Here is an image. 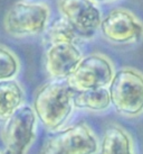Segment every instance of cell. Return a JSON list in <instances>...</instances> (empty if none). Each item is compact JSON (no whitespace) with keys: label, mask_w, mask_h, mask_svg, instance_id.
I'll use <instances>...</instances> for the list:
<instances>
[{"label":"cell","mask_w":143,"mask_h":154,"mask_svg":"<svg viewBox=\"0 0 143 154\" xmlns=\"http://www.w3.org/2000/svg\"><path fill=\"white\" fill-rule=\"evenodd\" d=\"M48 38L51 44H76L80 39H84V37L71 23L62 17L55 20L48 28Z\"/></svg>","instance_id":"obj_13"},{"label":"cell","mask_w":143,"mask_h":154,"mask_svg":"<svg viewBox=\"0 0 143 154\" xmlns=\"http://www.w3.org/2000/svg\"><path fill=\"white\" fill-rule=\"evenodd\" d=\"M100 142L85 123L67 126L55 132L42 145L40 154H97Z\"/></svg>","instance_id":"obj_4"},{"label":"cell","mask_w":143,"mask_h":154,"mask_svg":"<svg viewBox=\"0 0 143 154\" xmlns=\"http://www.w3.org/2000/svg\"><path fill=\"white\" fill-rule=\"evenodd\" d=\"M94 4H105V2H109V1H113V0H91Z\"/></svg>","instance_id":"obj_15"},{"label":"cell","mask_w":143,"mask_h":154,"mask_svg":"<svg viewBox=\"0 0 143 154\" xmlns=\"http://www.w3.org/2000/svg\"><path fill=\"white\" fill-rule=\"evenodd\" d=\"M115 71L112 62L102 54H89L83 57L78 66L66 81L75 91L107 88Z\"/></svg>","instance_id":"obj_6"},{"label":"cell","mask_w":143,"mask_h":154,"mask_svg":"<svg viewBox=\"0 0 143 154\" xmlns=\"http://www.w3.org/2000/svg\"><path fill=\"white\" fill-rule=\"evenodd\" d=\"M83 60L80 48L75 44H51L45 55L48 74L55 80H67Z\"/></svg>","instance_id":"obj_9"},{"label":"cell","mask_w":143,"mask_h":154,"mask_svg":"<svg viewBox=\"0 0 143 154\" xmlns=\"http://www.w3.org/2000/svg\"><path fill=\"white\" fill-rule=\"evenodd\" d=\"M25 92L16 80L0 82V122L9 119L24 106Z\"/></svg>","instance_id":"obj_11"},{"label":"cell","mask_w":143,"mask_h":154,"mask_svg":"<svg viewBox=\"0 0 143 154\" xmlns=\"http://www.w3.org/2000/svg\"><path fill=\"white\" fill-rule=\"evenodd\" d=\"M37 120L33 107L24 105L4 122L1 131L4 154H27L36 138Z\"/></svg>","instance_id":"obj_5"},{"label":"cell","mask_w":143,"mask_h":154,"mask_svg":"<svg viewBox=\"0 0 143 154\" xmlns=\"http://www.w3.org/2000/svg\"><path fill=\"white\" fill-rule=\"evenodd\" d=\"M49 18L51 8L46 2L21 0L8 9L4 19V27L13 37H30L45 32Z\"/></svg>","instance_id":"obj_2"},{"label":"cell","mask_w":143,"mask_h":154,"mask_svg":"<svg viewBox=\"0 0 143 154\" xmlns=\"http://www.w3.org/2000/svg\"><path fill=\"white\" fill-rule=\"evenodd\" d=\"M0 154H2V153H1V152H0Z\"/></svg>","instance_id":"obj_16"},{"label":"cell","mask_w":143,"mask_h":154,"mask_svg":"<svg viewBox=\"0 0 143 154\" xmlns=\"http://www.w3.org/2000/svg\"><path fill=\"white\" fill-rule=\"evenodd\" d=\"M114 109L124 117H139L143 114V74L132 68L115 72L109 86Z\"/></svg>","instance_id":"obj_3"},{"label":"cell","mask_w":143,"mask_h":154,"mask_svg":"<svg viewBox=\"0 0 143 154\" xmlns=\"http://www.w3.org/2000/svg\"><path fill=\"white\" fill-rule=\"evenodd\" d=\"M58 10L84 39L91 38L101 27L102 14L91 0H59Z\"/></svg>","instance_id":"obj_8"},{"label":"cell","mask_w":143,"mask_h":154,"mask_svg":"<svg viewBox=\"0 0 143 154\" xmlns=\"http://www.w3.org/2000/svg\"><path fill=\"white\" fill-rule=\"evenodd\" d=\"M19 66L16 54L4 45H0V82L13 80L19 72Z\"/></svg>","instance_id":"obj_14"},{"label":"cell","mask_w":143,"mask_h":154,"mask_svg":"<svg viewBox=\"0 0 143 154\" xmlns=\"http://www.w3.org/2000/svg\"><path fill=\"white\" fill-rule=\"evenodd\" d=\"M101 29L107 41L116 44L136 43L143 38V24L130 10L116 8L102 19Z\"/></svg>","instance_id":"obj_7"},{"label":"cell","mask_w":143,"mask_h":154,"mask_svg":"<svg viewBox=\"0 0 143 154\" xmlns=\"http://www.w3.org/2000/svg\"><path fill=\"white\" fill-rule=\"evenodd\" d=\"M75 90L66 80H54L42 85L36 91L33 109L46 129L57 132L69 118Z\"/></svg>","instance_id":"obj_1"},{"label":"cell","mask_w":143,"mask_h":154,"mask_svg":"<svg viewBox=\"0 0 143 154\" xmlns=\"http://www.w3.org/2000/svg\"><path fill=\"white\" fill-rule=\"evenodd\" d=\"M98 154H135L133 138L120 125H111L100 142Z\"/></svg>","instance_id":"obj_10"},{"label":"cell","mask_w":143,"mask_h":154,"mask_svg":"<svg viewBox=\"0 0 143 154\" xmlns=\"http://www.w3.org/2000/svg\"><path fill=\"white\" fill-rule=\"evenodd\" d=\"M73 103L75 108L91 111H104L112 105L109 88L75 91Z\"/></svg>","instance_id":"obj_12"}]
</instances>
